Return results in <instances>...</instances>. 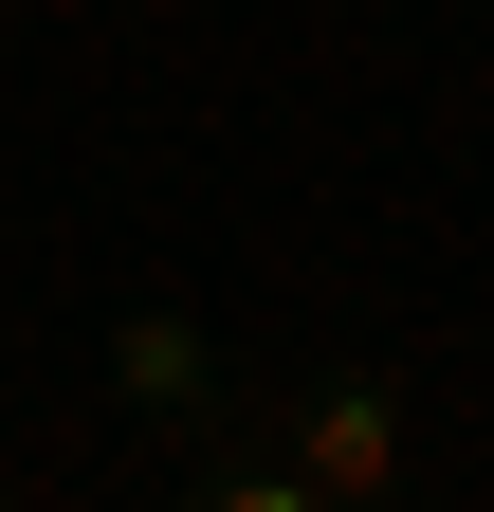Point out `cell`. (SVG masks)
<instances>
[{"label":"cell","mask_w":494,"mask_h":512,"mask_svg":"<svg viewBox=\"0 0 494 512\" xmlns=\"http://www.w3.org/2000/svg\"><path fill=\"white\" fill-rule=\"evenodd\" d=\"M110 403H129L147 439H202V421H220V348H202V311H183V293L110 311Z\"/></svg>","instance_id":"obj_2"},{"label":"cell","mask_w":494,"mask_h":512,"mask_svg":"<svg viewBox=\"0 0 494 512\" xmlns=\"http://www.w3.org/2000/svg\"><path fill=\"white\" fill-rule=\"evenodd\" d=\"M275 458L293 476H312L330 512H385L403 494V458H421V403H403V366H312V384H293V403H275Z\"/></svg>","instance_id":"obj_1"},{"label":"cell","mask_w":494,"mask_h":512,"mask_svg":"<svg viewBox=\"0 0 494 512\" xmlns=\"http://www.w3.org/2000/svg\"><path fill=\"white\" fill-rule=\"evenodd\" d=\"M183 512H330V494H312V476H293V458H220V476H202V494H183Z\"/></svg>","instance_id":"obj_3"}]
</instances>
